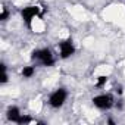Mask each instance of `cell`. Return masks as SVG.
<instances>
[{
	"label": "cell",
	"instance_id": "8",
	"mask_svg": "<svg viewBox=\"0 0 125 125\" xmlns=\"http://www.w3.org/2000/svg\"><path fill=\"white\" fill-rule=\"evenodd\" d=\"M0 68H2V80H0V84H6L8 81H9V77H8V68H6V65L3 63H0Z\"/></svg>",
	"mask_w": 125,
	"mask_h": 125
},
{
	"label": "cell",
	"instance_id": "13",
	"mask_svg": "<svg viewBox=\"0 0 125 125\" xmlns=\"http://www.w3.org/2000/svg\"><path fill=\"white\" fill-rule=\"evenodd\" d=\"M107 124H109V125H115V121H113L112 118H109V119H107Z\"/></svg>",
	"mask_w": 125,
	"mask_h": 125
},
{
	"label": "cell",
	"instance_id": "7",
	"mask_svg": "<svg viewBox=\"0 0 125 125\" xmlns=\"http://www.w3.org/2000/svg\"><path fill=\"white\" fill-rule=\"evenodd\" d=\"M34 74H35V68L34 66H24V69L21 71V75L24 77V78H32L34 77Z\"/></svg>",
	"mask_w": 125,
	"mask_h": 125
},
{
	"label": "cell",
	"instance_id": "2",
	"mask_svg": "<svg viewBox=\"0 0 125 125\" xmlns=\"http://www.w3.org/2000/svg\"><path fill=\"white\" fill-rule=\"evenodd\" d=\"M66 99H68V91H66V88L59 87V88H56L53 93H50L47 103H49V106L53 107V109H60L62 106L65 104Z\"/></svg>",
	"mask_w": 125,
	"mask_h": 125
},
{
	"label": "cell",
	"instance_id": "9",
	"mask_svg": "<svg viewBox=\"0 0 125 125\" xmlns=\"http://www.w3.org/2000/svg\"><path fill=\"white\" fill-rule=\"evenodd\" d=\"M106 83H107V77H106V75H99V77H97V81H96V87L103 88V87L106 85Z\"/></svg>",
	"mask_w": 125,
	"mask_h": 125
},
{
	"label": "cell",
	"instance_id": "12",
	"mask_svg": "<svg viewBox=\"0 0 125 125\" xmlns=\"http://www.w3.org/2000/svg\"><path fill=\"white\" fill-rule=\"evenodd\" d=\"M115 93H118L119 96L124 93V90H122V85H118V87H115Z\"/></svg>",
	"mask_w": 125,
	"mask_h": 125
},
{
	"label": "cell",
	"instance_id": "4",
	"mask_svg": "<svg viewBox=\"0 0 125 125\" xmlns=\"http://www.w3.org/2000/svg\"><path fill=\"white\" fill-rule=\"evenodd\" d=\"M91 102L100 110H109L110 107L115 106V99H113L112 94H99V96H94L91 99Z\"/></svg>",
	"mask_w": 125,
	"mask_h": 125
},
{
	"label": "cell",
	"instance_id": "11",
	"mask_svg": "<svg viewBox=\"0 0 125 125\" xmlns=\"http://www.w3.org/2000/svg\"><path fill=\"white\" fill-rule=\"evenodd\" d=\"M32 119L30 118V116H27V115H24L22 113V116H21V119H19V122H18V125H22V124H28V122H31Z\"/></svg>",
	"mask_w": 125,
	"mask_h": 125
},
{
	"label": "cell",
	"instance_id": "10",
	"mask_svg": "<svg viewBox=\"0 0 125 125\" xmlns=\"http://www.w3.org/2000/svg\"><path fill=\"white\" fill-rule=\"evenodd\" d=\"M8 18H9V9H8L6 6H3V8H2V13H0V21H2V22H6Z\"/></svg>",
	"mask_w": 125,
	"mask_h": 125
},
{
	"label": "cell",
	"instance_id": "5",
	"mask_svg": "<svg viewBox=\"0 0 125 125\" xmlns=\"http://www.w3.org/2000/svg\"><path fill=\"white\" fill-rule=\"evenodd\" d=\"M57 47H59L60 59H69V57H71V56H74V54H75V52H77V49H75L74 41H72V38H71V37H69V38H66V40H63V41H60V43L57 44Z\"/></svg>",
	"mask_w": 125,
	"mask_h": 125
},
{
	"label": "cell",
	"instance_id": "3",
	"mask_svg": "<svg viewBox=\"0 0 125 125\" xmlns=\"http://www.w3.org/2000/svg\"><path fill=\"white\" fill-rule=\"evenodd\" d=\"M40 15H41L40 8H38V6H34V5H31V6H25V8L21 9L22 21H24V24H25L30 30H31V27H32V21H34V18H35V16H40Z\"/></svg>",
	"mask_w": 125,
	"mask_h": 125
},
{
	"label": "cell",
	"instance_id": "6",
	"mask_svg": "<svg viewBox=\"0 0 125 125\" xmlns=\"http://www.w3.org/2000/svg\"><path fill=\"white\" fill-rule=\"evenodd\" d=\"M21 116H22V113H21V109H19L18 106H9V107H8V110H6V118H8L9 122L18 124L19 119H21Z\"/></svg>",
	"mask_w": 125,
	"mask_h": 125
},
{
	"label": "cell",
	"instance_id": "1",
	"mask_svg": "<svg viewBox=\"0 0 125 125\" xmlns=\"http://www.w3.org/2000/svg\"><path fill=\"white\" fill-rule=\"evenodd\" d=\"M31 59L35 60V62H38L41 66H53L54 62H56V60H54V56H53V53H52V50L47 49V47L32 50Z\"/></svg>",
	"mask_w": 125,
	"mask_h": 125
}]
</instances>
